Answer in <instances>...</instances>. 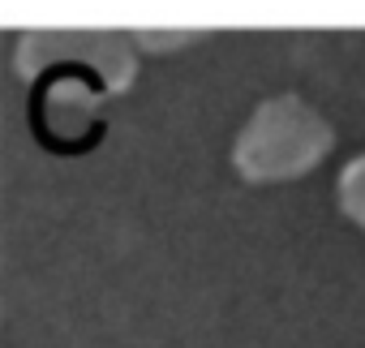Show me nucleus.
I'll list each match as a JSON object with an SVG mask.
<instances>
[{
    "label": "nucleus",
    "mask_w": 365,
    "mask_h": 348,
    "mask_svg": "<svg viewBox=\"0 0 365 348\" xmlns=\"http://www.w3.org/2000/svg\"><path fill=\"white\" fill-rule=\"evenodd\" d=\"M335 146V129L301 95H275L254 108L232 146V168L250 185L297 181L314 172Z\"/></svg>",
    "instance_id": "1"
},
{
    "label": "nucleus",
    "mask_w": 365,
    "mask_h": 348,
    "mask_svg": "<svg viewBox=\"0 0 365 348\" xmlns=\"http://www.w3.org/2000/svg\"><path fill=\"white\" fill-rule=\"evenodd\" d=\"M56 56H82L91 61L108 91H125L133 82V52L120 35H56V31H43V35H22L18 44V73L22 78H35V69H43L48 61Z\"/></svg>",
    "instance_id": "2"
},
{
    "label": "nucleus",
    "mask_w": 365,
    "mask_h": 348,
    "mask_svg": "<svg viewBox=\"0 0 365 348\" xmlns=\"http://www.w3.org/2000/svg\"><path fill=\"white\" fill-rule=\"evenodd\" d=\"M335 194H339V211H344L356 228H365V150L339 168Z\"/></svg>",
    "instance_id": "3"
},
{
    "label": "nucleus",
    "mask_w": 365,
    "mask_h": 348,
    "mask_svg": "<svg viewBox=\"0 0 365 348\" xmlns=\"http://www.w3.org/2000/svg\"><path fill=\"white\" fill-rule=\"evenodd\" d=\"M142 48H180V44H190V35H159V31H142L138 35Z\"/></svg>",
    "instance_id": "4"
}]
</instances>
